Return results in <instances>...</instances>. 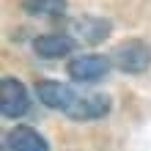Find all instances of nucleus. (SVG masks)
Returning a JSON list of instances; mask_svg holds the SVG:
<instances>
[{
  "instance_id": "nucleus-1",
  "label": "nucleus",
  "mask_w": 151,
  "mask_h": 151,
  "mask_svg": "<svg viewBox=\"0 0 151 151\" xmlns=\"http://www.w3.org/2000/svg\"><path fill=\"white\" fill-rule=\"evenodd\" d=\"M113 63L127 74H140L151 66V47L140 39H129L121 41L113 50Z\"/></svg>"
},
{
  "instance_id": "nucleus-2",
  "label": "nucleus",
  "mask_w": 151,
  "mask_h": 151,
  "mask_svg": "<svg viewBox=\"0 0 151 151\" xmlns=\"http://www.w3.org/2000/svg\"><path fill=\"white\" fill-rule=\"evenodd\" d=\"M28 107H30V99L19 80L14 77L0 80V110H3L6 118H19V115L28 113Z\"/></svg>"
},
{
  "instance_id": "nucleus-3",
  "label": "nucleus",
  "mask_w": 151,
  "mask_h": 151,
  "mask_svg": "<svg viewBox=\"0 0 151 151\" xmlns=\"http://www.w3.org/2000/svg\"><path fill=\"white\" fill-rule=\"evenodd\" d=\"M66 72L77 83H96V80H102L110 72V60L104 55H96V52H91V55H77V58L69 60Z\"/></svg>"
},
{
  "instance_id": "nucleus-4",
  "label": "nucleus",
  "mask_w": 151,
  "mask_h": 151,
  "mask_svg": "<svg viewBox=\"0 0 151 151\" xmlns=\"http://www.w3.org/2000/svg\"><path fill=\"white\" fill-rule=\"evenodd\" d=\"M107 110H110V99L104 93H77L66 115H72L77 121H93V118H102Z\"/></svg>"
},
{
  "instance_id": "nucleus-5",
  "label": "nucleus",
  "mask_w": 151,
  "mask_h": 151,
  "mask_svg": "<svg viewBox=\"0 0 151 151\" xmlns=\"http://www.w3.org/2000/svg\"><path fill=\"white\" fill-rule=\"evenodd\" d=\"M36 93H39L41 104H47V107H52V110H63V113L69 110V104L77 99V93H74L69 85H63V83H52V80L39 83V85H36Z\"/></svg>"
},
{
  "instance_id": "nucleus-6",
  "label": "nucleus",
  "mask_w": 151,
  "mask_h": 151,
  "mask_svg": "<svg viewBox=\"0 0 151 151\" xmlns=\"http://www.w3.org/2000/svg\"><path fill=\"white\" fill-rule=\"evenodd\" d=\"M33 50H36V55L47 58V60L63 58L74 50V39L66 36V33H44V36H39L33 41Z\"/></svg>"
},
{
  "instance_id": "nucleus-7",
  "label": "nucleus",
  "mask_w": 151,
  "mask_h": 151,
  "mask_svg": "<svg viewBox=\"0 0 151 151\" xmlns=\"http://www.w3.org/2000/svg\"><path fill=\"white\" fill-rule=\"evenodd\" d=\"M6 140L11 151H47V140L30 127H14Z\"/></svg>"
},
{
  "instance_id": "nucleus-8",
  "label": "nucleus",
  "mask_w": 151,
  "mask_h": 151,
  "mask_svg": "<svg viewBox=\"0 0 151 151\" xmlns=\"http://www.w3.org/2000/svg\"><path fill=\"white\" fill-rule=\"evenodd\" d=\"M22 8L33 17H55L63 14L66 0H22Z\"/></svg>"
},
{
  "instance_id": "nucleus-9",
  "label": "nucleus",
  "mask_w": 151,
  "mask_h": 151,
  "mask_svg": "<svg viewBox=\"0 0 151 151\" xmlns=\"http://www.w3.org/2000/svg\"><path fill=\"white\" fill-rule=\"evenodd\" d=\"M77 28L83 30L80 36H83L85 41H102L104 36H107L110 25L104 22V19H80V22H77Z\"/></svg>"
}]
</instances>
